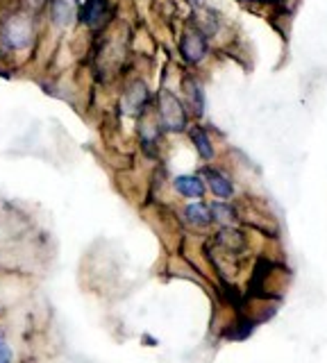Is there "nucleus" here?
I'll use <instances>...</instances> for the list:
<instances>
[{
  "label": "nucleus",
  "instance_id": "obj_1",
  "mask_svg": "<svg viewBox=\"0 0 327 363\" xmlns=\"http://www.w3.org/2000/svg\"><path fill=\"white\" fill-rule=\"evenodd\" d=\"M157 121L162 130L168 134H182L189 132V109L173 91H160L157 96Z\"/></svg>",
  "mask_w": 327,
  "mask_h": 363
},
{
  "label": "nucleus",
  "instance_id": "obj_2",
  "mask_svg": "<svg viewBox=\"0 0 327 363\" xmlns=\"http://www.w3.org/2000/svg\"><path fill=\"white\" fill-rule=\"evenodd\" d=\"M198 173L207 184V193L214 200H236L239 196V184L225 168L216 164H202Z\"/></svg>",
  "mask_w": 327,
  "mask_h": 363
},
{
  "label": "nucleus",
  "instance_id": "obj_3",
  "mask_svg": "<svg viewBox=\"0 0 327 363\" xmlns=\"http://www.w3.org/2000/svg\"><path fill=\"white\" fill-rule=\"evenodd\" d=\"M214 241L216 245L228 255H243L248 245H250V234H248L243 227H216V234H214Z\"/></svg>",
  "mask_w": 327,
  "mask_h": 363
},
{
  "label": "nucleus",
  "instance_id": "obj_4",
  "mask_svg": "<svg viewBox=\"0 0 327 363\" xmlns=\"http://www.w3.org/2000/svg\"><path fill=\"white\" fill-rule=\"evenodd\" d=\"M214 227H239L243 223V207L236 200H209Z\"/></svg>",
  "mask_w": 327,
  "mask_h": 363
},
{
  "label": "nucleus",
  "instance_id": "obj_5",
  "mask_svg": "<svg viewBox=\"0 0 327 363\" xmlns=\"http://www.w3.org/2000/svg\"><path fill=\"white\" fill-rule=\"evenodd\" d=\"M171 186H173V191L184 202L205 200V196H207V184H205V179H202L200 173H182V175H175L173 182H171Z\"/></svg>",
  "mask_w": 327,
  "mask_h": 363
},
{
  "label": "nucleus",
  "instance_id": "obj_6",
  "mask_svg": "<svg viewBox=\"0 0 327 363\" xmlns=\"http://www.w3.org/2000/svg\"><path fill=\"white\" fill-rule=\"evenodd\" d=\"M32 39V21L28 16H12L3 26V41L9 48H26Z\"/></svg>",
  "mask_w": 327,
  "mask_h": 363
},
{
  "label": "nucleus",
  "instance_id": "obj_7",
  "mask_svg": "<svg viewBox=\"0 0 327 363\" xmlns=\"http://www.w3.org/2000/svg\"><path fill=\"white\" fill-rule=\"evenodd\" d=\"M148 102H150V91H148V86H145V82L137 79V82H132L126 89V94H123V100H121V107L128 116H143L145 109H148Z\"/></svg>",
  "mask_w": 327,
  "mask_h": 363
},
{
  "label": "nucleus",
  "instance_id": "obj_8",
  "mask_svg": "<svg viewBox=\"0 0 327 363\" xmlns=\"http://www.w3.org/2000/svg\"><path fill=\"white\" fill-rule=\"evenodd\" d=\"M182 220L191 227V230L205 232L214 227L211 220V209L207 200H194V202H184L182 204Z\"/></svg>",
  "mask_w": 327,
  "mask_h": 363
},
{
  "label": "nucleus",
  "instance_id": "obj_9",
  "mask_svg": "<svg viewBox=\"0 0 327 363\" xmlns=\"http://www.w3.org/2000/svg\"><path fill=\"white\" fill-rule=\"evenodd\" d=\"M179 52H182L184 62H189V64L202 62V60H205V55H207V39H205V34H202L200 30H196V28H189L184 32L182 41H179Z\"/></svg>",
  "mask_w": 327,
  "mask_h": 363
},
{
  "label": "nucleus",
  "instance_id": "obj_10",
  "mask_svg": "<svg viewBox=\"0 0 327 363\" xmlns=\"http://www.w3.org/2000/svg\"><path fill=\"white\" fill-rule=\"evenodd\" d=\"M189 139H191V143H194L196 152H198V157L202 159V162L214 164V159L218 157V150H216V143H214L207 128H202V125H191Z\"/></svg>",
  "mask_w": 327,
  "mask_h": 363
},
{
  "label": "nucleus",
  "instance_id": "obj_11",
  "mask_svg": "<svg viewBox=\"0 0 327 363\" xmlns=\"http://www.w3.org/2000/svg\"><path fill=\"white\" fill-rule=\"evenodd\" d=\"M107 16H109V3L107 0H87L84 7H82V23L87 28L92 30H98L103 28L107 23Z\"/></svg>",
  "mask_w": 327,
  "mask_h": 363
},
{
  "label": "nucleus",
  "instance_id": "obj_12",
  "mask_svg": "<svg viewBox=\"0 0 327 363\" xmlns=\"http://www.w3.org/2000/svg\"><path fill=\"white\" fill-rule=\"evenodd\" d=\"M182 89H184V98H187V109L194 113V116H202L205 113V91H202V84L198 82V79H194V77H187L184 79V84H182Z\"/></svg>",
  "mask_w": 327,
  "mask_h": 363
},
{
  "label": "nucleus",
  "instance_id": "obj_13",
  "mask_svg": "<svg viewBox=\"0 0 327 363\" xmlns=\"http://www.w3.org/2000/svg\"><path fill=\"white\" fill-rule=\"evenodd\" d=\"M75 11H77V0H52V5H50L52 21L62 28L69 26L75 18Z\"/></svg>",
  "mask_w": 327,
  "mask_h": 363
},
{
  "label": "nucleus",
  "instance_id": "obj_14",
  "mask_svg": "<svg viewBox=\"0 0 327 363\" xmlns=\"http://www.w3.org/2000/svg\"><path fill=\"white\" fill-rule=\"evenodd\" d=\"M12 359H14L12 347H9L5 340H0V363H12Z\"/></svg>",
  "mask_w": 327,
  "mask_h": 363
}]
</instances>
